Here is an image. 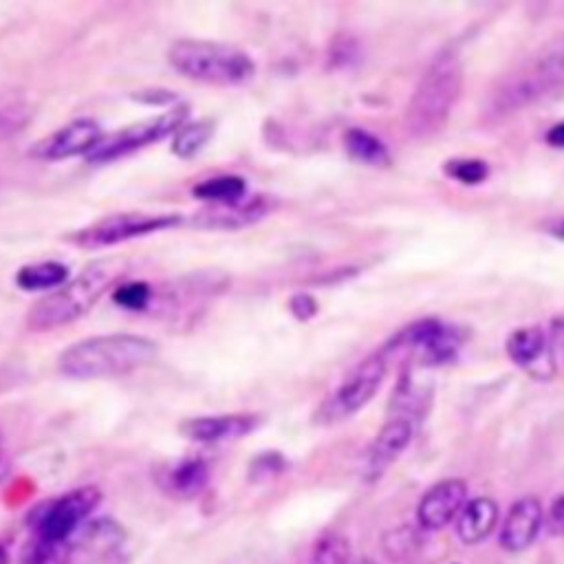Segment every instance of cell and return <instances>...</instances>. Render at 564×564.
I'll return each instance as SVG.
<instances>
[{"instance_id":"6da1fadb","label":"cell","mask_w":564,"mask_h":564,"mask_svg":"<svg viewBox=\"0 0 564 564\" xmlns=\"http://www.w3.org/2000/svg\"><path fill=\"white\" fill-rule=\"evenodd\" d=\"M159 357V344L130 333L80 339L58 357V370L69 380H111L130 375Z\"/></svg>"},{"instance_id":"7a4b0ae2","label":"cell","mask_w":564,"mask_h":564,"mask_svg":"<svg viewBox=\"0 0 564 564\" xmlns=\"http://www.w3.org/2000/svg\"><path fill=\"white\" fill-rule=\"evenodd\" d=\"M128 272V261L111 256L91 263L73 280L45 296L27 313V329L54 331L84 318L111 287H119Z\"/></svg>"},{"instance_id":"3957f363","label":"cell","mask_w":564,"mask_h":564,"mask_svg":"<svg viewBox=\"0 0 564 564\" xmlns=\"http://www.w3.org/2000/svg\"><path fill=\"white\" fill-rule=\"evenodd\" d=\"M463 67L454 54H441L424 71L408 111L406 128L415 139H430L441 133L461 97Z\"/></svg>"},{"instance_id":"277c9868","label":"cell","mask_w":564,"mask_h":564,"mask_svg":"<svg viewBox=\"0 0 564 564\" xmlns=\"http://www.w3.org/2000/svg\"><path fill=\"white\" fill-rule=\"evenodd\" d=\"M168 62L179 76L212 87H237L256 73L248 51L210 41H176L168 51Z\"/></svg>"},{"instance_id":"5b68a950","label":"cell","mask_w":564,"mask_h":564,"mask_svg":"<svg viewBox=\"0 0 564 564\" xmlns=\"http://www.w3.org/2000/svg\"><path fill=\"white\" fill-rule=\"evenodd\" d=\"M564 80V34L544 43L522 67L511 71L490 97L494 115H509L531 106Z\"/></svg>"},{"instance_id":"8992f818","label":"cell","mask_w":564,"mask_h":564,"mask_svg":"<svg viewBox=\"0 0 564 564\" xmlns=\"http://www.w3.org/2000/svg\"><path fill=\"white\" fill-rule=\"evenodd\" d=\"M387 370H389V359L382 350L368 355L346 375L344 382L322 404L320 419L324 424H335L361 411L375 395H378L387 378Z\"/></svg>"},{"instance_id":"52a82bcc","label":"cell","mask_w":564,"mask_h":564,"mask_svg":"<svg viewBox=\"0 0 564 564\" xmlns=\"http://www.w3.org/2000/svg\"><path fill=\"white\" fill-rule=\"evenodd\" d=\"M179 215H150V212H119L108 215L76 234H71V241L84 250H97V248H113L126 241H135L141 237H150L163 230H172L181 226Z\"/></svg>"},{"instance_id":"ba28073f","label":"cell","mask_w":564,"mask_h":564,"mask_svg":"<svg viewBox=\"0 0 564 564\" xmlns=\"http://www.w3.org/2000/svg\"><path fill=\"white\" fill-rule=\"evenodd\" d=\"M187 122V108L176 106L170 108L163 115L130 124L122 130H117L113 137H104V141L91 152L93 163H108L119 157H126L130 152H137L150 143H157L163 137L174 135L183 124Z\"/></svg>"},{"instance_id":"9c48e42d","label":"cell","mask_w":564,"mask_h":564,"mask_svg":"<svg viewBox=\"0 0 564 564\" xmlns=\"http://www.w3.org/2000/svg\"><path fill=\"white\" fill-rule=\"evenodd\" d=\"M100 500L102 494L97 487H80L54 500L41 518V540L49 544H62L100 505Z\"/></svg>"},{"instance_id":"30bf717a","label":"cell","mask_w":564,"mask_h":564,"mask_svg":"<svg viewBox=\"0 0 564 564\" xmlns=\"http://www.w3.org/2000/svg\"><path fill=\"white\" fill-rule=\"evenodd\" d=\"M102 141H104V133L95 119H73L67 126L41 139L32 148V154L41 161H65L80 154L91 157V152Z\"/></svg>"},{"instance_id":"8fae6325","label":"cell","mask_w":564,"mask_h":564,"mask_svg":"<svg viewBox=\"0 0 564 564\" xmlns=\"http://www.w3.org/2000/svg\"><path fill=\"white\" fill-rule=\"evenodd\" d=\"M411 439H413L411 419L400 417V419L389 422L368 448L366 463H364V476L368 481H378L398 461V457L408 448Z\"/></svg>"},{"instance_id":"7c38bea8","label":"cell","mask_w":564,"mask_h":564,"mask_svg":"<svg viewBox=\"0 0 564 564\" xmlns=\"http://www.w3.org/2000/svg\"><path fill=\"white\" fill-rule=\"evenodd\" d=\"M465 483L459 479L444 481L435 485L419 503V525L428 531L444 529L448 522H452L465 503Z\"/></svg>"},{"instance_id":"4fadbf2b","label":"cell","mask_w":564,"mask_h":564,"mask_svg":"<svg viewBox=\"0 0 564 564\" xmlns=\"http://www.w3.org/2000/svg\"><path fill=\"white\" fill-rule=\"evenodd\" d=\"M258 426L254 415H215L191 419L181 426V433L199 444H226L250 435Z\"/></svg>"},{"instance_id":"5bb4252c","label":"cell","mask_w":564,"mask_h":564,"mask_svg":"<svg viewBox=\"0 0 564 564\" xmlns=\"http://www.w3.org/2000/svg\"><path fill=\"white\" fill-rule=\"evenodd\" d=\"M267 212V199H243L228 206H208L193 219V223L204 230H243L258 223Z\"/></svg>"},{"instance_id":"9a60e30c","label":"cell","mask_w":564,"mask_h":564,"mask_svg":"<svg viewBox=\"0 0 564 564\" xmlns=\"http://www.w3.org/2000/svg\"><path fill=\"white\" fill-rule=\"evenodd\" d=\"M542 525V505L536 498H522L518 500L500 529V544L507 551H522L527 549Z\"/></svg>"},{"instance_id":"2e32d148","label":"cell","mask_w":564,"mask_h":564,"mask_svg":"<svg viewBox=\"0 0 564 564\" xmlns=\"http://www.w3.org/2000/svg\"><path fill=\"white\" fill-rule=\"evenodd\" d=\"M498 520V505L492 498H476L463 505L461 514L457 516V536L468 542L485 540Z\"/></svg>"},{"instance_id":"e0dca14e","label":"cell","mask_w":564,"mask_h":564,"mask_svg":"<svg viewBox=\"0 0 564 564\" xmlns=\"http://www.w3.org/2000/svg\"><path fill=\"white\" fill-rule=\"evenodd\" d=\"M210 481V468L202 459H183L168 468L165 490L181 498H195L206 490Z\"/></svg>"},{"instance_id":"ac0fdd59","label":"cell","mask_w":564,"mask_h":564,"mask_svg":"<svg viewBox=\"0 0 564 564\" xmlns=\"http://www.w3.org/2000/svg\"><path fill=\"white\" fill-rule=\"evenodd\" d=\"M193 195L208 206H228L248 199V183L239 174H219L210 176L195 185Z\"/></svg>"},{"instance_id":"d6986e66","label":"cell","mask_w":564,"mask_h":564,"mask_svg":"<svg viewBox=\"0 0 564 564\" xmlns=\"http://www.w3.org/2000/svg\"><path fill=\"white\" fill-rule=\"evenodd\" d=\"M69 283V267L60 261L30 263L16 272V285L23 291H47L60 289Z\"/></svg>"},{"instance_id":"ffe728a7","label":"cell","mask_w":564,"mask_h":564,"mask_svg":"<svg viewBox=\"0 0 564 564\" xmlns=\"http://www.w3.org/2000/svg\"><path fill=\"white\" fill-rule=\"evenodd\" d=\"M507 353L509 357L525 368H533L546 350V335L540 326H522L516 329L509 337H507Z\"/></svg>"},{"instance_id":"44dd1931","label":"cell","mask_w":564,"mask_h":564,"mask_svg":"<svg viewBox=\"0 0 564 564\" xmlns=\"http://www.w3.org/2000/svg\"><path fill=\"white\" fill-rule=\"evenodd\" d=\"M344 146L355 161L366 165H387L391 161V152L384 141L361 128H350L344 135Z\"/></svg>"},{"instance_id":"7402d4cb","label":"cell","mask_w":564,"mask_h":564,"mask_svg":"<svg viewBox=\"0 0 564 564\" xmlns=\"http://www.w3.org/2000/svg\"><path fill=\"white\" fill-rule=\"evenodd\" d=\"M215 135V122L202 119V122H185L174 135H172V152L179 159H193L197 157L212 139Z\"/></svg>"},{"instance_id":"603a6c76","label":"cell","mask_w":564,"mask_h":564,"mask_svg":"<svg viewBox=\"0 0 564 564\" xmlns=\"http://www.w3.org/2000/svg\"><path fill=\"white\" fill-rule=\"evenodd\" d=\"M115 302L124 309H130V311H146L152 307V300H154V291L148 283L143 280H135V283H122L115 293H113Z\"/></svg>"},{"instance_id":"cb8c5ba5","label":"cell","mask_w":564,"mask_h":564,"mask_svg":"<svg viewBox=\"0 0 564 564\" xmlns=\"http://www.w3.org/2000/svg\"><path fill=\"white\" fill-rule=\"evenodd\" d=\"M348 555H350L348 540L344 536L329 533L318 542L313 560L315 564H346Z\"/></svg>"},{"instance_id":"d4e9b609","label":"cell","mask_w":564,"mask_h":564,"mask_svg":"<svg viewBox=\"0 0 564 564\" xmlns=\"http://www.w3.org/2000/svg\"><path fill=\"white\" fill-rule=\"evenodd\" d=\"M446 172L461 183H481L487 176V165L481 159H454L446 165Z\"/></svg>"},{"instance_id":"484cf974","label":"cell","mask_w":564,"mask_h":564,"mask_svg":"<svg viewBox=\"0 0 564 564\" xmlns=\"http://www.w3.org/2000/svg\"><path fill=\"white\" fill-rule=\"evenodd\" d=\"M30 113L23 106H5L0 108V141L19 135L30 124Z\"/></svg>"},{"instance_id":"4316f807","label":"cell","mask_w":564,"mask_h":564,"mask_svg":"<svg viewBox=\"0 0 564 564\" xmlns=\"http://www.w3.org/2000/svg\"><path fill=\"white\" fill-rule=\"evenodd\" d=\"M549 529L555 536H564V494L555 498L549 509Z\"/></svg>"},{"instance_id":"83f0119b","label":"cell","mask_w":564,"mask_h":564,"mask_svg":"<svg viewBox=\"0 0 564 564\" xmlns=\"http://www.w3.org/2000/svg\"><path fill=\"white\" fill-rule=\"evenodd\" d=\"M289 307L298 320H309L315 313V302L311 296H296Z\"/></svg>"},{"instance_id":"f1b7e54d","label":"cell","mask_w":564,"mask_h":564,"mask_svg":"<svg viewBox=\"0 0 564 564\" xmlns=\"http://www.w3.org/2000/svg\"><path fill=\"white\" fill-rule=\"evenodd\" d=\"M546 141L555 148H564V122H557L553 128H549Z\"/></svg>"},{"instance_id":"f546056e","label":"cell","mask_w":564,"mask_h":564,"mask_svg":"<svg viewBox=\"0 0 564 564\" xmlns=\"http://www.w3.org/2000/svg\"><path fill=\"white\" fill-rule=\"evenodd\" d=\"M546 232H549L551 237H555V239H562V241H564V219L551 221V223L546 226Z\"/></svg>"},{"instance_id":"4dcf8cb0","label":"cell","mask_w":564,"mask_h":564,"mask_svg":"<svg viewBox=\"0 0 564 564\" xmlns=\"http://www.w3.org/2000/svg\"><path fill=\"white\" fill-rule=\"evenodd\" d=\"M0 564H8V553L3 546H0Z\"/></svg>"},{"instance_id":"1f68e13d","label":"cell","mask_w":564,"mask_h":564,"mask_svg":"<svg viewBox=\"0 0 564 564\" xmlns=\"http://www.w3.org/2000/svg\"><path fill=\"white\" fill-rule=\"evenodd\" d=\"M355 564H375L372 560H359V562H355Z\"/></svg>"},{"instance_id":"d6a6232c","label":"cell","mask_w":564,"mask_h":564,"mask_svg":"<svg viewBox=\"0 0 564 564\" xmlns=\"http://www.w3.org/2000/svg\"><path fill=\"white\" fill-rule=\"evenodd\" d=\"M0 450H3V435H0Z\"/></svg>"}]
</instances>
